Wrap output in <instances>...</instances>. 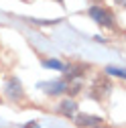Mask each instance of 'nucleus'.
Masks as SVG:
<instances>
[{
    "instance_id": "obj_7",
    "label": "nucleus",
    "mask_w": 126,
    "mask_h": 128,
    "mask_svg": "<svg viewBox=\"0 0 126 128\" xmlns=\"http://www.w3.org/2000/svg\"><path fill=\"white\" fill-rule=\"evenodd\" d=\"M45 67H51V69H59V71H65V65H63L61 61H57V59H47L45 63H43Z\"/></svg>"
},
{
    "instance_id": "obj_11",
    "label": "nucleus",
    "mask_w": 126,
    "mask_h": 128,
    "mask_svg": "<svg viewBox=\"0 0 126 128\" xmlns=\"http://www.w3.org/2000/svg\"><path fill=\"white\" fill-rule=\"evenodd\" d=\"M96 128H108V126H104V124H100V126H96Z\"/></svg>"
},
{
    "instance_id": "obj_5",
    "label": "nucleus",
    "mask_w": 126,
    "mask_h": 128,
    "mask_svg": "<svg viewBox=\"0 0 126 128\" xmlns=\"http://www.w3.org/2000/svg\"><path fill=\"white\" fill-rule=\"evenodd\" d=\"M75 112H77V104L69 98H65L59 104V114H63V116H75Z\"/></svg>"
},
{
    "instance_id": "obj_10",
    "label": "nucleus",
    "mask_w": 126,
    "mask_h": 128,
    "mask_svg": "<svg viewBox=\"0 0 126 128\" xmlns=\"http://www.w3.org/2000/svg\"><path fill=\"white\" fill-rule=\"evenodd\" d=\"M118 4H122V6H126V0H116Z\"/></svg>"
},
{
    "instance_id": "obj_4",
    "label": "nucleus",
    "mask_w": 126,
    "mask_h": 128,
    "mask_svg": "<svg viewBox=\"0 0 126 128\" xmlns=\"http://www.w3.org/2000/svg\"><path fill=\"white\" fill-rule=\"evenodd\" d=\"M75 124L80 128H96V126L102 124V120L98 116H86V114H82V116H75Z\"/></svg>"
},
{
    "instance_id": "obj_2",
    "label": "nucleus",
    "mask_w": 126,
    "mask_h": 128,
    "mask_svg": "<svg viewBox=\"0 0 126 128\" xmlns=\"http://www.w3.org/2000/svg\"><path fill=\"white\" fill-rule=\"evenodd\" d=\"M90 14H92V18L96 20L98 24H102V26H106V28H112V26H114V14L110 12L108 8L92 6V8H90Z\"/></svg>"
},
{
    "instance_id": "obj_6",
    "label": "nucleus",
    "mask_w": 126,
    "mask_h": 128,
    "mask_svg": "<svg viewBox=\"0 0 126 128\" xmlns=\"http://www.w3.org/2000/svg\"><path fill=\"white\" fill-rule=\"evenodd\" d=\"M47 94H51V96H59L65 92V82H57V84H51V86H41Z\"/></svg>"
},
{
    "instance_id": "obj_9",
    "label": "nucleus",
    "mask_w": 126,
    "mask_h": 128,
    "mask_svg": "<svg viewBox=\"0 0 126 128\" xmlns=\"http://www.w3.org/2000/svg\"><path fill=\"white\" fill-rule=\"evenodd\" d=\"M37 126H39V124H37V122H28V124H26V126H24V128H37Z\"/></svg>"
},
{
    "instance_id": "obj_3",
    "label": "nucleus",
    "mask_w": 126,
    "mask_h": 128,
    "mask_svg": "<svg viewBox=\"0 0 126 128\" xmlns=\"http://www.w3.org/2000/svg\"><path fill=\"white\" fill-rule=\"evenodd\" d=\"M4 94L8 96L10 100H22V96H24V92H22V86H20V82L18 79H14V77H10L8 82H6V88H4Z\"/></svg>"
},
{
    "instance_id": "obj_8",
    "label": "nucleus",
    "mask_w": 126,
    "mask_h": 128,
    "mask_svg": "<svg viewBox=\"0 0 126 128\" xmlns=\"http://www.w3.org/2000/svg\"><path fill=\"white\" fill-rule=\"evenodd\" d=\"M110 75H118V77H126V69H114V67H108Z\"/></svg>"
},
{
    "instance_id": "obj_1",
    "label": "nucleus",
    "mask_w": 126,
    "mask_h": 128,
    "mask_svg": "<svg viewBox=\"0 0 126 128\" xmlns=\"http://www.w3.org/2000/svg\"><path fill=\"white\" fill-rule=\"evenodd\" d=\"M110 92H112V82H110L106 75L96 77V82H94V88H92V98L104 102L108 96H110Z\"/></svg>"
}]
</instances>
